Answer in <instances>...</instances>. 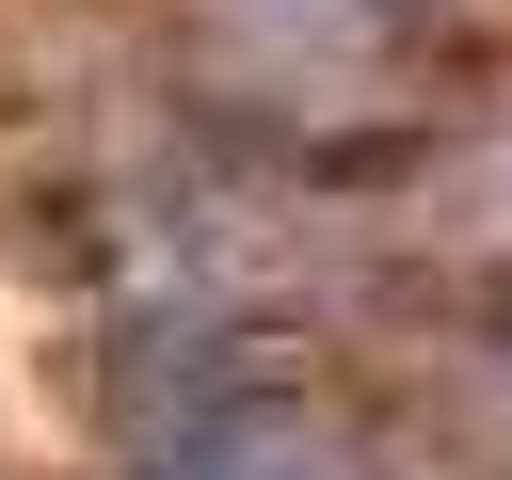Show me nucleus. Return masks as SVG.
Wrapping results in <instances>:
<instances>
[{"label":"nucleus","instance_id":"f257e3e1","mask_svg":"<svg viewBox=\"0 0 512 480\" xmlns=\"http://www.w3.org/2000/svg\"><path fill=\"white\" fill-rule=\"evenodd\" d=\"M128 480H336V432H320L304 384H272V368L224 352V368H160Z\"/></svg>","mask_w":512,"mask_h":480}]
</instances>
